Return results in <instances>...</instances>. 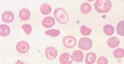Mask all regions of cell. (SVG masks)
I'll return each mask as SVG.
<instances>
[{
    "instance_id": "cell-1",
    "label": "cell",
    "mask_w": 124,
    "mask_h": 64,
    "mask_svg": "<svg viewBox=\"0 0 124 64\" xmlns=\"http://www.w3.org/2000/svg\"><path fill=\"white\" fill-rule=\"evenodd\" d=\"M94 7L98 13H107L111 9L112 3L109 0H98L95 3Z\"/></svg>"
},
{
    "instance_id": "cell-2",
    "label": "cell",
    "mask_w": 124,
    "mask_h": 64,
    "mask_svg": "<svg viewBox=\"0 0 124 64\" xmlns=\"http://www.w3.org/2000/svg\"><path fill=\"white\" fill-rule=\"evenodd\" d=\"M54 15L58 22L61 24H65L69 20V16L65 10L58 8L54 11Z\"/></svg>"
},
{
    "instance_id": "cell-3",
    "label": "cell",
    "mask_w": 124,
    "mask_h": 64,
    "mask_svg": "<svg viewBox=\"0 0 124 64\" xmlns=\"http://www.w3.org/2000/svg\"><path fill=\"white\" fill-rule=\"evenodd\" d=\"M92 46V41L91 39L87 37H82L79 40L78 47L83 50H88L90 49Z\"/></svg>"
},
{
    "instance_id": "cell-4",
    "label": "cell",
    "mask_w": 124,
    "mask_h": 64,
    "mask_svg": "<svg viewBox=\"0 0 124 64\" xmlns=\"http://www.w3.org/2000/svg\"><path fill=\"white\" fill-rule=\"evenodd\" d=\"M62 43L67 48H72L76 45V39L72 36H66L64 37L62 40Z\"/></svg>"
},
{
    "instance_id": "cell-5",
    "label": "cell",
    "mask_w": 124,
    "mask_h": 64,
    "mask_svg": "<svg viewBox=\"0 0 124 64\" xmlns=\"http://www.w3.org/2000/svg\"><path fill=\"white\" fill-rule=\"evenodd\" d=\"M16 49L19 53L24 54L28 51L30 49V45L27 42L21 41L19 42L16 44Z\"/></svg>"
},
{
    "instance_id": "cell-6",
    "label": "cell",
    "mask_w": 124,
    "mask_h": 64,
    "mask_svg": "<svg viewBox=\"0 0 124 64\" xmlns=\"http://www.w3.org/2000/svg\"><path fill=\"white\" fill-rule=\"evenodd\" d=\"M46 56L50 60H54L56 58L58 52L56 49L52 47H47L45 50Z\"/></svg>"
},
{
    "instance_id": "cell-7",
    "label": "cell",
    "mask_w": 124,
    "mask_h": 64,
    "mask_svg": "<svg viewBox=\"0 0 124 64\" xmlns=\"http://www.w3.org/2000/svg\"><path fill=\"white\" fill-rule=\"evenodd\" d=\"M73 57L68 53H62L59 57V61L61 64H71L73 61Z\"/></svg>"
},
{
    "instance_id": "cell-8",
    "label": "cell",
    "mask_w": 124,
    "mask_h": 64,
    "mask_svg": "<svg viewBox=\"0 0 124 64\" xmlns=\"http://www.w3.org/2000/svg\"><path fill=\"white\" fill-rule=\"evenodd\" d=\"M2 18L3 21L5 23H11L13 21L14 16L12 12L6 11L3 13Z\"/></svg>"
},
{
    "instance_id": "cell-9",
    "label": "cell",
    "mask_w": 124,
    "mask_h": 64,
    "mask_svg": "<svg viewBox=\"0 0 124 64\" xmlns=\"http://www.w3.org/2000/svg\"><path fill=\"white\" fill-rule=\"evenodd\" d=\"M55 24V19L54 18L51 16H48L44 18L42 22V26L46 28L52 27Z\"/></svg>"
},
{
    "instance_id": "cell-10",
    "label": "cell",
    "mask_w": 124,
    "mask_h": 64,
    "mask_svg": "<svg viewBox=\"0 0 124 64\" xmlns=\"http://www.w3.org/2000/svg\"><path fill=\"white\" fill-rule=\"evenodd\" d=\"M72 57L74 60L78 63H81L83 61V53L80 50H76L74 51L72 53Z\"/></svg>"
},
{
    "instance_id": "cell-11",
    "label": "cell",
    "mask_w": 124,
    "mask_h": 64,
    "mask_svg": "<svg viewBox=\"0 0 124 64\" xmlns=\"http://www.w3.org/2000/svg\"><path fill=\"white\" fill-rule=\"evenodd\" d=\"M19 17L22 20L26 21L30 18V12L28 9H22L19 12Z\"/></svg>"
},
{
    "instance_id": "cell-12",
    "label": "cell",
    "mask_w": 124,
    "mask_h": 64,
    "mask_svg": "<svg viewBox=\"0 0 124 64\" xmlns=\"http://www.w3.org/2000/svg\"><path fill=\"white\" fill-rule=\"evenodd\" d=\"M107 43L109 47L112 48H115L119 45L120 41L117 37H113L108 39Z\"/></svg>"
},
{
    "instance_id": "cell-13",
    "label": "cell",
    "mask_w": 124,
    "mask_h": 64,
    "mask_svg": "<svg viewBox=\"0 0 124 64\" xmlns=\"http://www.w3.org/2000/svg\"><path fill=\"white\" fill-rule=\"evenodd\" d=\"M96 59V55L95 53L93 52L88 53L86 54L85 62L86 64H92L94 63Z\"/></svg>"
},
{
    "instance_id": "cell-14",
    "label": "cell",
    "mask_w": 124,
    "mask_h": 64,
    "mask_svg": "<svg viewBox=\"0 0 124 64\" xmlns=\"http://www.w3.org/2000/svg\"><path fill=\"white\" fill-rule=\"evenodd\" d=\"M10 32V27L6 25H0V35L2 37H7Z\"/></svg>"
},
{
    "instance_id": "cell-15",
    "label": "cell",
    "mask_w": 124,
    "mask_h": 64,
    "mask_svg": "<svg viewBox=\"0 0 124 64\" xmlns=\"http://www.w3.org/2000/svg\"><path fill=\"white\" fill-rule=\"evenodd\" d=\"M92 10L91 5L87 2L82 3L80 6V10L81 13L84 14H87L90 12Z\"/></svg>"
},
{
    "instance_id": "cell-16",
    "label": "cell",
    "mask_w": 124,
    "mask_h": 64,
    "mask_svg": "<svg viewBox=\"0 0 124 64\" xmlns=\"http://www.w3.org/2000/svg\"><path fill=\"white\" fill-rule=\"evenodd\" d=\"M51 10L52 9L51 6L47 3H44L40 8L41 13L44 15H47L50 14Z\"/></svg>"
},
{
    "instance_id": "cell-17",
    "label": "cell",
    "mask_w": 124,
    "mask_h": 64,
    "mask_svg": "<svg viewBox=\"0 0 124 64\" xmlns=\"http://www.w3.org/2000/svg\"><path fill=\"white\" fill-rule=\"evenodd\" d=\"M103 31L105 34L106 35L108 36H112L114 33V27L111 25H106L103 27Z\"/></svg>"
},
{
    "instance_id": "cell-18",
    "label": "cell",
    "mask_w": 124,
    "mask_h": 64,
    "mask_svg": "<svg viewBox=\"0 0 124 64\" xmlns=\"http://www.w3.org/2000/svg\"><path fill=\"white\" fill-rule=\"evenodd\" d=\"M46 34L51 37H57L59 36L61 32L59 30L56 29H51L46 31L45 32Z\"/></svg>"
},
{
    "instance_id": "cell-19",
    "label": "cell",
    "mask_w": 124,
    "mask_h": 64,
    "mask_svg": "<svg viewBox=\"0 0 124 64\" xmlns=\"http://www.w3.org/2000/svg\"><path fill=\"white\" fill-rule=\"evenodd\" d=\"M80 31L81 33L84 36H88L91 34L92 30L90 28H88L86 26L83 25L81 27Z\"/></svg>"
},
{
    "instance_id": "cell-20",
    "label": "cell",
    "mask_w": 124,
    "mask_h": 64,
    "mask_svg": "<svg viewBox=\"0 0 124 64\" xmlns=\"http://www.w3.org/2000/svg\"><path fill=\"white\" fill-rule=\"evenodd\" d=\"M113 55L116 58H121L124 57V50L123 48H117L115 50Z\"/></svg>"
},
{
    "instance_id": "cell-21",
    "label": "cell",
    "mask_w": 124,
    "mask_h": 64,
    "mask_svg": "<svg viewBox=\"0 0 124 64\" xmlns=\"http://www.w3.org/2000/svg\"><path fill=\"white\" fill-rule=\"evenodd\" d=\"M117 32L120 36H124V20L120 22L117 24Z\"/></svg>"
},
{
    "instance_id": "cell-22",
    "label": "cell",
    "mask_w": 124,
    "mask_h": 64,
    "mask_svg": "<svg viewBox=\"0 0 124 64\" xmlns=\"http://www.w3.org/2000/svg\"><path fill=\"white\" fill-rule=\"evenodd\" d=\"M22 27L24 30V31L25 32L26 34L29 35L31 33L32 30V27L30 25L28 24H24L23 26H22Z\"/></svg>"
},
{
    "instance_id": "cell-23",
    "label": "cell",
    "mask_w": 124,
    "mask_h": 64,
    "mask_svg": "<svg viewBox=\"0 0 124 64\" xmlns=\"http://www.w3.org/2000/svg\"><path fill=\"white\" fill-rule=\"evenodd\" d=\"M97 64H108V61L107 58L103 56H101L99 58L98 60Z\"/></svg>"
}]
</instances>
